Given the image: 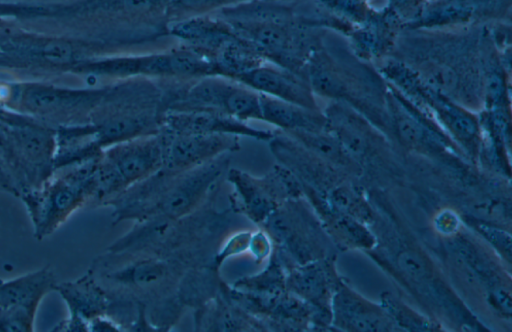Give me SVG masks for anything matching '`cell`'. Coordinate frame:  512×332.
<instances>
[{
  "instance_id": "obj_1",
  "label": "cell",
  "mask_w": 512,
  "mask_h": 332,
  "mask_svg": "<svg viewBox=\"0 0 512 332\" xmlns=\"http://www.w3.org/2000/svg\"><path fill=\"white\" fill-rule=\"evenodd\" d=\"M230 154H223L180 173L158 170L132 185L105 205L112 206L113 224L133 219H179L194 211L227 172Z\"/></svg>"
},
{
  "instance_id": "obj_2",
  "label": "cell",
  "mask_w": 512,
  "mask_h": 332,
  "mask_svg": "<svg viewBox=\"0 0 512 332\" xmlns=\"http://www.w3.org/2000/svg\"><path fill=\"white\" fill-rule=\"evenodd\" d=\"M164 114V89L160 81L118 80L90 116L89 123L95 130L94 143L103 150L123 141L157 134Z\"/></svg>"
},
{
  "instance_id": "obj_3",
  "label": "cell",
  "mask_w": 512,
  "mask_h": 332,
  "mask_svg": "<svg viewBox=\"0 0 512 332\" xmlns=\"http://www.w3.org/2000/svg\"><path fill=\"white\" fill-rule=\"evenodd\" d=\"M56 128L21 112L0 107V158L23 193L54 174Z\"/></svg>"
},
{
  "instance_id": "obj_4",
  "label": "cell",
  "mask_w": 512,
  "mask_h": 332,
  "mask_svg": "<svg viewBox=\"0 0 512 332\" xmlns=\"http://www.w3.org/2000/svg\"><path fill=\"white\" fill-rule=\"evenodd\" d=\"M71 70L89 76L116 80L131 78L186 80L219 75L210 59L184 45L156 52L104 55L80 62Z\"/></svg>"
},
{
  "instance_id": "obj_5",
  "label": "cell",
  "mask_w": 512,
  "mask_h": 332,
  "mask_svg": "<svg viewBox=\"0 0 512 332\" xmlns=\"http://www.w3.org/2000/svg\"><path fill=\"white\" fill-rule=\"evenodd\" d=\"M100 155L69 166L66 173L57 177L52 175L39 188L20 195L38 241L51 235L76 210L91 202Z\"/></svg>"
},
{
  "instance_id": "obj_6",
  "label": "cell",
  "mask_w": 512,
  "mask_h": 332,
  "mask_svg": "<svg viewBox=\"0 0 512 332\" xmlns=\"http://www.w3.org/2000/svg\"><path fill=\"white\" fill-rule=\"evenodd\" d=\"M164 136L157 134L134 138L103 149L94 173L91 202L104 204L132 185L162 168Z\"/></svg>"
},
{
  "instance_id": "obj_7",
  "label": "cell",
  "mask_w": 512,
  "mask_h": 332,
  "mask_svg": "<svg viewBox=\"0 0 512 332\" xmlns=\"http://www.w3.org/2000/svg\"><path fill=\"white\" fill-rule=\"evenodd\" d=\"M110 86L72 89L27 84L19 92L18 112L55 128L89 123L91 114L102 103Z\"/></svg>"
},
{
  "instance_id": "obj_8",
  "label": "cell",
  "mask_w": 512,
  "mask_h": 332,
  "mask_svg": "<svg viewBox=\"0 0 512 332\" xmlns=\"http://www.w3.org/2000/svg\"><path fill=\"white\" fill-rule=\"evenodd\" d=\"M114 46L104 40H77L34 34L0 35V58L4 61L68 67L109 55Z\"/></svg>"
},
{
  "instance_id": "obj_9",
  "label": "cell",
  "mask_w": 512,
  "mask_h": 332,
  "mask_svg": "<svg viewBox=\"0 0 512 332\" xmlns=\"http://www.w3.org/2000/svg\"><path fill=\"white\" fill-rule=\"evenodd\" d=\"M226 176L235 189L231 200L233 210L258 225H262L283 200L299 192L296 176L283 165L274 166L262 177L234 168L227 170Z\"/></svg>"
},
{
  "instance_id": "obj_10",
  "label": "cell",
  "mask_w": 512,
  "mask_h": 332,
  "mask_svg": "<svg viewBox=\"0 0 512 332\" xmlns=\"http://www.w3.org/2000/svg\"><path fill=\"white\" fill-rule=\"evenodd\" d=\"M164 136L162 168L180 173L223 154L240 149L239 137L230 134H175L160 129Z\"/></svg>"
},
{
  "instance_id": "obj_11",
  "label": "cell",
  "mask_w": 512,
  "mask_h": 332,
  "mask_svg": "<svg viewBox=\"0 0 512 332\" xmlns=\"http://www.w3.org/2000/svg\"><path fill=\"white\" fill-rule=\"evenodd\" d=\"M65 301L69 317L54 331H88L97 318L107 317L111 307L110 295L93 278V272L73 281L57 282L55 290Z\"/></svg>"
},
{
  "instance_id": "obj_12",
  "label": "cell",
  "mask_w": 512,
  "mask_h": 332,
  "mask_svg": "<svg viewBox=\"0 0 512 332\" xmlns=\"http://www.w3.org/2000/svg\"><path fill=\"white\" fill-rule=\"evenodd\" d=\"M161 128L175 134H230L261 141H269L275 135L253 128L224 112L206 109L167 111Z\"/></svg>"
},
{
  "instance_id": "obj_13",
  "label": "cell",
  "mask_w": 512,
  "mask_h": 332,
  "mask_svg": "<svg viewBox=\"0 0 512 332\" xmlns=\"http://www.w3.org/2000/svg\"><path fill=\"white\" fill-rule=\"evenodd\" d=\"M234 80L261 94L305 108L313 107V99L307 85L292 71L272 63L264 62L236 76Z\"/></svg>"
},
{
  "instance_id": "obj_14",
  "label": "cell",
  "mask_w": 512,
  "mask_h": 332,
  "mask_svg": "<svg viewBox=\"0 0 512 332\" xmlns=\"http://www.w3.org/2000/svg\"><path fill=\"white\" fill-rule=\"evenodd\" d=\"M57 281L49 266L25 275L4 281L0 280V308L25 303H40Z\"/></svg>"
},
{
  "instance_id": "obj_15",
  "label": "cell",
  "mask_w": 512,
  "mask_h": 332,
  "mask_svg": "<svg viewBox=\"0 0 512 332\" xmlns=\"http://www.w3.org/2000/svg\"><path fill=\"white\" fill-rule=\"evenodd\" d=\"M262 121L292 131H317L320 119L305 108L260 93Z\"/></svg>"
},
{
  "instance_id": "obj_16",
  "label": "cell",
  "mask_w": 512,
  "mask_h": 332,
  "mask_svg": "<svg viewBox=\"0 0 512 332\" xmlns=\"http://www.w3.org/2000/svg\"><path fill=\"white\" fill-rule=\"evenodd\" d=\"M225 113L243 122L262 120L260 93L237 81L228 96Z\"/></svg>"
},
{
  "instance_id": "obj_17",
  "label": "cell",
  "mask_w": 512,
  "mask_h": 332,
  "mask_svg": "<svg viewBox=\"0 0 512 332\" xmlns=\"http://www.w3.org/2000/svg\"><path fill=\"white\" fill-rule=\"evenodd\" d=\"M249 0H168L166 15L172 20L204 15L222 10Z\"/></svg>"
},
{
  "instance_id": "obj_18",
  "label": "cell",
  "mask_w": 512,
  "mask_h": 332,
  "mask_svg": "<svg viewBox=\"0 0 512 332\" xmlns=\"http://www.w3.org/2000/svg\"><path fill=\"white\" fill-rule=\"evenodd\" d=\"M40 303H25L0 308L1 332H32Z\"/></svg>"
},
{
  "instance_id": "obj_19",
  "label": "cell",
  "mask_w": 512,
  "mask_h": 332,
  "mask_svg": "<svg viewBox=\"0 0 512 332\" xmlns=\"http://www.w3.org/2000/svg\"><path fill=\"white\" fill-rule=\"evenodd\" d=\"M293 136H296L302 143H304L311 150L333 160H341L343 151L341 145L330 137L320 135L317 131H292Z\"/></svg>"
},
{
  "instance_id": "obj_20",
  "label": "cell",
  "mask_w": 512,
  "mask_h": 332,
  "mask_svg": "<svg viewBox=\"0 0 512 332\" xmlns=\"http://www.w3.org/2000/svg\"><path fill=\"white\" fill-rule=\"evenodd\" d=\"M53 14L52 4L0 1V18H41Z\"/></svg>"
},
{
  "instance_id": "obj_21",
  "label": "cell",
  "mask_w": 512,
  "mask_h": 332,
  "mask_svg": "<svg viewBox=\"0 0 512 332\" xmlns=\"http://www.w3.org/2000/svg\"><path fill=\"white\" fill-rule=\"evenodd\" d=\"M289 285L299 295L314 297L321 291L322 280L317 271L304 269L291 274Z\"/></svg>"
},
{
  "instance_id": "obj_22",
  "label": "cell",
  "mask_w": 512,
  "mask_h": 332,
  "mask_svg": "<svg viewBox=\"0 0 512 332\" xmlns=\"http://www.w3.org/2000/svg\"><path fill=\"white\" fill-rule=\"evenodd\" d=\"M397 264L402 272L414 280L425 279L431 270L424 257L413 250H404L397 257Z\"/></svg>"
},
{
  "instance_id": "obj_23",
  "label": "cell",
  "mask_w": 512,
  "mask_h": 332,
  "mask_svg": "<svg viewBox=\"0 0 512 332\" xmlns=\"http://www.w3.org/2000/svg\"><path fill=\"white\" fill-rule=\"evenodd\" d=\"M310 79L314 89L322 94L333 96L339 95L343 91L341 83L321 66H311Z\"/></svg>"
},
{
  "instance_id": "obj_24",
  "label": "cell",
  "mask_w": 512,
  "mask_h": 332,
  "mask_svg": "<svg viewBox=\"0 0 512 332\" xmlns=\"http://www.w3.org/2000/svg\"><path fill=\"white\" fill-rule=\"evenodd\" d=\"M397 128L401 138L410 145H421L426 141L424 128L406 115L397 119Z\"/></svg>"
},
{
  "instance_id": "obj_25",
  "label": "cell",
  "mask_w": 512,
  "mask_h": 332,
  "mask_svg": "<svg viewBox=\"0 0 512 332\" xmlns=\"http://www.w3.org/2000/svg\"><path fill=\"white\" fill-rule=\"evenodd\" d=\"M445 118L451 129L461 138L469 139L474 136L476 126L474 121L461 111L447 109Z\"/></svg>"
},
{
  "instance_id": "obj_26",
  "label": "cell",
  "mask_w": 512,
  "mask_h": 332,
  "mask_svg": "<svg viewBox=\"0 0 512 332\" xmlns=\"http://www.w3.org/2000/svg\"><path fill=\"white\" fill-rule=\"evenodd\" d=\"M336 227L350 241L358 244H368L369 235L367 231L349 217H342L337 220Z\"/></svg>"
},
{
  "instance_id": "obj_27",
  "label": "cell",
  "mask_w": 512,
  "mask_h": 332,
  "mask_svg": "<svg viewBox=\"0 0 512 332\" xmlns=\"http://www.w3.org/2000/svg\"><path fill=\"white\" fill-rule=\"evenodd\" d=\"M332 201L335 203L336 207L342 211L351 214L359 213V215H363L365 212V208H361L358 199L345 189H339L333 192Z\"/></svg>"
},
{
  "instance_id": "obj_28",
  "label": "cell",
  "mask_w": 512,
  "mask_h": 332,
  "mask_svg": "<svg viewBox=\"0 0 512 332\" xmlns=\"http://www.w3.org/2000/svg\"><path fill=\"white\" fill-rule=\"evenodd\" d=\"M481 231L491 243H493L499 249L504 251L506 250L508 253H510L511 238L508 234L487 226H482Z\"/></svg>"
},
{
  "instance_id": "obj_29",
  "label": "cell",
  "mask_w": 512,
  "mask_h": 332,
  "mask_svg": "<svg viewBox=\"0 0 512 332\" xmlns=\"http://www.w3.org/2000/svg\"><path fill=\"white\" fill-rule=\"evenodd\" d=\"M0 188L19 197V190L16 186L7 167L0 158Z\"/></svg>"
},
{
  "instance_id": "obj_30",
  "label": "cell",
  "mask_w": 512,
  "mask_h": 332,
  "mask_svg": "<svg viewBox=\"0 0 512 332\" xmlns=\"http://www.w3.org/2000/svg\"><path fill=\"white\" fill-rule=\"evenodd\" d=\"M498 305L507 313L511 311V300L508 293L503 290H499L494 295Z\"/></svg>"
}]
</instances>
